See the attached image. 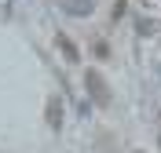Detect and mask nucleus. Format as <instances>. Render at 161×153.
Here are the masks:
<instances>
[{
    "label": "nucleus",
    "instance_id": "1",
    "mask_svg": "<svg viewBox=\"0 0 161 153\" xmlns=\"http://www.w3.org/2000/svg\"><path fill=\"white\" fill-rule=\"evenodd\" d=\"M84 88H88V95H92L95 106H110V88H106V80L99 77V69H88V73H84Z\"/></svg>",
    "mask_w": 161,
    "mask_h": 153
},
{
    "label": "nucleus",
    "instance_id": "2",
    "mask_svg": "<svg viewBox=\"0 0 161 153\" xmlns=\"http://www.w3.org/2000/svg\"><path fill=\"white\" fill-rule=\"evenodd\" d=\"M48 120H51V128L59 131V124H62V102H59V99L48 102Z\"/></svg>",
    "mask_w": 161,
    "mask_h": 153
},
{
    "label": "nucleus",
    "instance_id": "3",
    "mask_svg": "<svg viewBox=\"0 0 161 153\" xmlns=\"http://www.w3.org/2000/svg\"><path fill=\"white\" fill-rule=\"evenodd\" d=\"M55 40H59V51H62V55H66V59H70V62H77V48H73V40H70V37H66V33H59Z\"/></svg>",
    "mask_w": 161,
    "mask_h": 153
}]
</instances>
